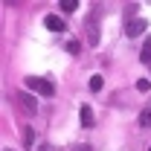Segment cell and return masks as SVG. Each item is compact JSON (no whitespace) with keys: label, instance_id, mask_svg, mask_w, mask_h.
<instances>
[{"label":"cell","instance_id":"7","mask_svg":"<svg viewBox=\"0 0 151 151\" xmlns=\"http://www.w3.org/2000/svg\"><path fill=\"white\" fill-rule=\"evenodd\" d=\"M137 122H139V128H151V108H145V111L139 113Z\"/></svg>","mask_w":151,"mask_h":151},{"label":"cell","instance_id":"5","mask_svg":"<svg viewBox=\"0 0 151 151\" xmlns=\"http://www.w3.org/2000/svg\"><path fill=\"white\" fill-rule=\"evenodd\" d=\"M44 26H47L50 32H64V29H67V23L58 18V15H47V18H44Z\"/></svg>","mask_w":151,"mask_h":151},{"label":"cell","instance_id":"8","mask_svg":"<svg viewBox=\"0 0 151 151\" xmlns=\"http://www.w3.org/2000/svg\"><path fill=\"white\" fill-rule=\"evenodd\" d=\"M139 61H142V64H151V41H145V47H142V52H139Z\"/></svg>","mask_w":151,"mask_h":151},{"label":"cell","instance_id":"9","mask_svg":"<svg viewBox=\"0 0 151 151\" xmlns=\"http://www.w3.org/2000/svg\"><path fill=\"white\" fill-rule=\"evenodd\" d=\"M102 87H105V78H102V76H93V78H90V90H93V93H99Z\"/></svg>","mask_w":151,"mask_h":151},{"label":"cell","instance_id":"14","mask_svg":"<svg viewBox=\"0 0 151 151\" xmlns=\"http://www.w3.org/2000/svg\"><path fill=\"white\" fill-rule=\"evenodd\" d=\"M38 151H50V145H41V148H38Z\"/></svg>","mask_w":151,"mask_h":151},{"label":"cell","instance_id":"3","mask_svg":"<svg viewBox=\"0 0 151 151\" xmlns=\"http://www.w3.org/2000/svg\"><path fill=\"white\" fill-rule=\"evenodd\" d=\"M145 18H131L128 23H125V35L128 38H139V35H145Z\"/></svg>","mask_w":151,"mask_h":151},{"label":"cell","instance_id":"4","mask_svg":"<svg viewBox=\"0 0 151 151\" xmlns=\"http://www.w3.org/2000/svg\"><path fill=\"white\" fill-rule=\"evenodd\" d=\"M18 102L23 105V111H29V113L38 111V102H35V96L29 93V90H20V93H18Z\"/></svg>","mask_w":151,"mask_h":151},{"label":"cell","instance_id":"1","mask_svg":"<svg viewBox=\"0 0 151 151\" xmlns=\"http://www.w3.org/2000/svg\"><path fill=\"white\" fill-rule=\"evenodd\" d=\"M23 84L29 87V93H38V96H52L55 93V84L50 78H41V76H26Z\"/></svg>","mask_w":151,"mask_h":151},{"label":"cell","instance_id":"11","mask_svg":"<svg viewBox=\"0 0 151 151\" xmlns=\"http://www.w3.org/2000/svg\"><path fill=\"white\" fill-rule=\"evenodd\" d=\"M23 142H26L29 148L35 145V131H32V128H26V131H23Z\"/></svg>","mask_w":151,"mask_h":151},{"label":"cell","instance_id":"10","mask_svg":"<svg viewBox=\"0 0 151 151\" xmlns=\"http://www.w3.org/2000/svg\"><path fill=\"white\" fill-rule=\"evenodd\" d=\"M76 9H78V3H76V0H61V12H67V15H70V12H76Z\"/></svg>","mask_w":151,"mask_h":151},{"label":"cell","instance_id":"15","mask_svg":"<svg viewBox=\"0 0 151 151\" xmlns=\"http://www.w3.org/2000/svg\"><path fill=\"white\" fill-rule=\"evenodd\" d=\"M148 151H151V148H148Z\"/></svg>","mask_w":151,"mask_h":151},{"label":"cell","instance_id":"2","mask_svg":"<svg viewBox=\"0 0 151 151\" xmlns=\"http://www.w3.org/2000/svg\"><path fill=\"white\" fill-rule=\"evenodd\" d=\"M84 29H87V41H90V44H99V12H90V15H87Z\"/></svg>","mask_w":151,"mask_h":151},{"label":"cell","instance_id":"6","mask_svg":"<svg viewBox=\"0 0 151 151\" xmlns=\"http://www.w3.org/2000/svg\"><path fill=\"white\" fill-rule=\"evenodd\" d=\"M93 122H96L93 108H90V105H81V125H84V128H93Z\"/></svg>","mask_w":151,"mask_h":151},{"label":"cell","instance_id":"12","mask_svg":"<svg viewBox=\"0 0 151 151\" xmlns=\"http://www.w3.org/2000/svg\"><path fill=\"white\" fill-rule=\"evenodd\" d=\"M137 90L148 93V90H151V81H148V78H139V81H137Z\"/></svg>","mask_w":151,"mask_h":151},{"label":"cell","instance_id":"13","mask_svg":"<svg viewBox=\"0 0 151 151\" xmlns=\"http://www.w3.org/2000/svg\"><path fill=\"white\" fill-rule=\"evenodd\" d=\"M67 50H70L73 55H78V52H81V44H78V41H70V44H67Z\"/></svg>","mask_w":151,"mask_h":151}]
</instances>
